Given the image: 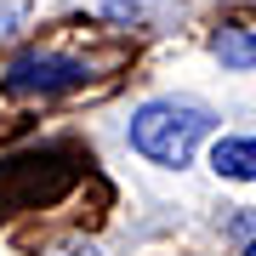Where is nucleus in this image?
Wrapping results in <instances>:
<instances>
[{"mask_svg":"<svg viewBox=\"0 0 256 256\" xmlns=\"http://www.w3.org/2000/svg\"><path fill=\"white\" fill-rule=\"evenodd\" d=\"M216 114L205 102H188V97H154L131 114V148L148 160V165H165V171H182L194 160V148L210 137Z\"/></svg>","mask_w":256,"mask_h":256,"instance_id":"f257e3e1","label":"nucleus"},{"mask_svg":"<svg viewBox=\"0 0 256 256\" xmlns=\"http://www.w3.org/2000/svg\"><path fill=\"white\" fill-rule=\"evenodd\" d=\"M0 86L12 97H57V92L86 86V63L80 57H57V52H23V57H12Z\"/></svg>","mask_w":256,"mask_h":256,"instance_id":"f03ea898","label":"nucleus"},{"mask_svg":"<svg viewBox=\"0 0 256 256\" xmlns=\"http://www.w3.org/2000/svg\"><path fill=\"white\" fill-rule=\"evenodd\" d=\"M210 171L228 182H256V137H216L210 142Z\"/></svg>","mask_w":256,"mask_h":256,"instance_id":"7ed1b4c3","label":"nucleus"},{"mask_svg":"<svg viewBox=\"0 0 256 256\" xmlns=\"http://www.w3.org/2000/svg\"><path fill=\"white\" fill-rule=\"evenodd\" d=\"M210 52H216V63L234 68V74H250L256 68V34L239 28V23H222L216 34H210Z\"/></svg>","mask_w":256,"mask_h":256,"instance_id":"20e7f679","label":"nucleus"},{"mask_svg":"<svg viewBox=\"0 0 256 256\" xmlns=\"http://www.w3.org/2000/svg\"><path fill=\"white\" fill-rule=\"evenodd\" d=\"M18 23H23V12L12 6V0H0V40H6V34H18Z\"/></svg>","mask_w":256,"mask_h":256,"instance_id":"39448f33","label":"nucleus"},{"mask_svg":"<svg viewBox=\"0 0 256 256\" xmlns=\"http://www.w3.org/2000/svg\"><path fill=\"white\" fill-rule=\"evenodd\" d=\"M102 12H108V18H137V12H142V0H108Z\"/></svg>","mask_w":256,"mask_h":256,"instance_id":"423d86ee","label":"nucleus"},{"mask_svg":"<svg viewBox=\"0 0 256 256\" xmlns=\"http://www.w3.org/2000/svg\"><path fill=\"white\" fill-rule=\"evenodd\" d=\"M57 256H97L92 245H74V250H57Z\"/></svg>","mask_w":256,"mask_h":256,"instance_id":"0eeeda50","label":"nucleus"}]
</instances>
